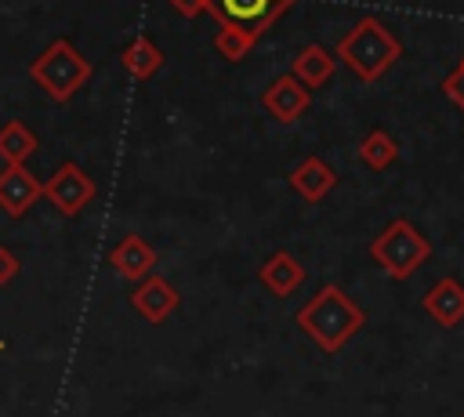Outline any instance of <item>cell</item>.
Segmentation results:
<instances>
[{
    "instance_id": "6da1fadb",
    "label": "cell",
    "mask_w": 464,
    "mask_h": 417,
    "mask_svg": "<svg viewBox=\"0 0 464 417\" xmlns=\"http://www.w3.org/2000/svg\"><path fill=\"white\" fill-rule=\"evenodd\" d=\"M294 323L301 326V334L326 355L341 352L362 326H366V312L359 308L355 297H348L337 283H323L294 315Z\"/></svg>"
},
{
    "instance_id": "277c9868",
    "label": "cell",
    "mask_w": 464,
    "mask_h": 417,
    "mask_svg": "<svg viewBox=\"0 0 464 417\" xmlns=\"http://www.w3.org/2000/svg\"><path fill=\"white\" fill-rule=\"evenodd\" d=\"M370 257L377 268H384L392 279H410L428 257H431V243L406 221V218H392L373 239H370Z\"/></svg>"
},
{
    "instance_id": "4fadbf2b",
    "label": "cell",
    "mask_w": 464,
    "mask_h": 417,
    "mask_svg": "<svg viewBox=\"0 0 464 417\" xmlns=\"http://www.w3.org/2000/svg\"><path fill=\"white\" fill-rule=\"evenodd\" d=\"M420 308H424L439 326H457V323H464V283L453 279V276H442V279L420 297Z\"/></svg>"
},
{
    "instance_id": "44dd1931",
    "label": "cell",
    "mask_w": 464,
    "mask_h": 417,
    "mask_svg": "<svg viewBox=\"0 0 464 417\" xmlns=\"http://www.w3.org/2000/svg\"><path fill=\"white\" fill-rule=\"evenodd\" d=\"M181 18H199L207 7H210V0H167Z\"/></svg>"
},
{
    "instance_id": "ba28073f",
    "label": "cell",
    "mask_w": 464,
    "mask_h": 417,
    "mask_svg": "<svg viewBox=\"0 0 464 417\" xmlns=\"http://www.w3.org/2000/svg\"><path fill=\"white\" fill-rule=\"evenodd\" d=\"M261 105H265V112H268L272 120H279V123H297V120L308 112V105H312V91H308L301 80H294L290 73H283V76H276V80L261 91Z\"/></svg>"
},
{
    "instance_id": "3957f363",
    "label": "cell",
    "mask_w": 464,
    "mask_h": 417,
    "mask_svg": "<svg viewBox=\"0 0 464 417\" xmlns=\"http://www.w3.org/2000/svg\"><path fill=\"white\" fill-rule=\"evenodd\" d=\"M91 62L72 47V40H65V36H58V40H51L33 62H29V80L40 87V91H47L54 102H69L87 80H91Z\"/></svg>"
},
{
    "instance_id": "ac0fdd59",
    "label": "cell",
    "mask_w": 464,
    "mask_h": 417,
    "mask_svg": "<svg viewBox=\"0 0 464 417\" xmlns=\"http://www.w3.org/2000/svg\"><path fill=\"white\" fill-rule=\"evenodd\" d=\"M214 47H218V54H221L225 62H243V58L250 54L254 40H250V36H243V33H232V29H218Z\"/></svg>"
},
{
    "instance_id": "7a4b0ae2",
    "label": "cell",
    "mask_w": 464,
    "mask_h": 417,
    "mask_svg": "<svg viewBox=\"0 0 464 417\" xmlns=\"http://www.w3.org/2000/svg\"><path fill=\"white\" fill-rule=\"evenodd\" d=\"M399 54H402L399 36L377 18H359L337 44V62H344L362 83L381 80L399 62Z\"/></svg>"
},
{
    "instance_id": "e0dca14e",
    "label": "cell",
    "mask_w": 464,
    "mask_h": 417,
    "mask_svg": "<svg viewBox=\"0 0 464 417\" xmlns=\"http://www.w3.org/2000/svg\"><path fill=\"white\" fill-rule=\"evenodd\" d=\"M359 160L370 167V170H388L395 160H399V141L384 131V127H373L362 134L359 141Z\"/></svg>"
},
{
    "instance_id": "30bf717a",
    "label": "cell",
    "mask_w": 464,
    "mask_h": 417,
    "mask_svg": "<svg viewBox=\"0 0 464 417\" xmlns=\"http://www.w3.org/2000/svg\"><path fill=\"white\" fill-rule=\"evenodd\" d=\"M44 199V181L25 167H4L0 170V210L7 218H22L29 207H36Z\"/></svg>"
},
{
    "instance_id": "603a6c76",
    "label": "cell",
    "mask_w": 464,
    "mask_h": 417,
    "mask_svg": "<svg viewBox=\"0 0 464 417\" xmlns=\"http://www.w3.org/2000/svg\"><path fill=\"white\" fill-rule=\"evenodd\" d=\"M460 417H464V413H460Z\"/></svg>"
},
{
    "instance_id": "8992f818",
    "label": "cell",
    "mask_w": 464,
    "mask_h": 417,
    "mask_svg": "<svg viewBox=\"0 0 464 417\" xmlns=\"http://www.w3.org/2000/svg\"><path fill=\"white\" fill-rule=\"evenodd\" d=\"M94 196H98L94 178H87V174L80 170V163H72V160H65V163L44 181V199H47L62 218H76Z\"/></svg>"
},
{
    "instance_id": "9c48e42d",
    "label": "cell",
    "mask_w": 464,
    "mask_h": 417,
    "mask_svg": "<svg viewBox=\"0 0 464 417\" xmlns=\"http://www.w3.org/2000/svg\"><path fill=\"white\" fill-rule=\"evenodd\" d=\"M109 265H112V272H116L120 279H134V283H141L145 276L156 272V265H160V250H156L145 236L127 232V236L109 250Z\"/></svg>"
},
{
    "instance_id": "9a60e30c",
    "label": "cell",
    "mask_w": 464,
    "mask_h": 417,
    "mask_svg": "<svg viewBox=\"0 0 464 417\" xmlns=\"http://www.w3.org/2000/svg\"><path fill=\"white\" fill-rule=\"evenodd\" d=\"M120 65L127 69L130 80L145 83V80H152V76L163 69V51L156 47L152 36H134V40L123 44V51H120Z\"/></svg>"
},
{
    "instance_id": "5b68a950",
    "label": "cell",
    "mask_w": 464,
    "mask_h": 417,
    "mask_svg": "<svg viewBox=\"0 0 464 417\" xmlns=\"http://www.w3.org/2000/svg\"><path fill=\"white\" fill-rule=\"evenodd\" d=\"M297 0H210L207 15L218 22V29L243 33L257 44L261 33H268Z\"/></svg>"
},
{
    "instance_id": "52a82bcc",
    "label": "cell",
    "mask_w": 464,
    "mask_h": 417,
    "mask_svg": "<svg viewBox=\"0 0 464 417\" xmlns=\"http://www.w3.org/2000/svg\"><path fill=\"white\" fill-rule=\"evenodd\" d=\"M130 308H134L145 323L160 326V323H167V319L181 308V294H178V286H174L167 276L152 272V276H145L141 283H134V290H130Z\"/></svg>"
},
{
    "instance_id": "d6986e66",
    "label": "cell",
    "mask_w": 464,
    "mask_h": 417,
    "mask_svg": "<svg viewBox=\"0 0 464 417\" xmlns=\"http://www.w3.org/2000/svg\"><path fill=\"white\" fill-rule=\"evenodd\" d=\"M442 94H446V98L464 112V58H460V62H457V69L442 80Z\"/></svg>"
},
{
    "instance_id": "7c38bea8",
    "label": "cell",
    "mask_w": 464,
    "mask_h": 417,
    "mask_svg": "<svg viewBox=\"0 0 464 417\" xmlns=\"http://www.w3.org/2000/svg\"><path fill=\"white\" fill-rule=\"evenodd\" d=\"M257 279L265 283L268 294H276V297H290V294L308 279V272H304V265H301L290 250H272V254L257 265Z\"/></svg>"
},
{
    "instance_id": "ffe728a7",
    "label": "cell",
    "mask_w": 464,
    "mask_h": 417,
    "mask_svg": "<svg viewBox=\"0 0 464 417\" xmlns=\"http://www.w3.org/2000/svg\"><path fill=\"white\" fill-rule=\"evenodd\" d=\"M18 272H22L18 254H14L11 247H4V243H0V286H11V283L18 279Z\"/></svg>"
},
{
    "instance_id": "8fae6325",
    "label": "cell",
    "mask_w": 464,
    "mask_h": 417,
    "mask_svg": "<svg viewBox=\"0 0 464 417\" xmlns=\"http://www.w3.org/2000/svg\"><path fill=\"white\" fill-rule=\"evenodd\" d=\"M290 189L304 199V203H319V199H326L330 192H334V185H337V170L323 160V156H304V160H297V167L290 170Z\"/></svg>"
},
{
    "instance_id": "7402d4cb",
    "label": "cell",
    "mask_w": 464,
    "mask_h": 417,
    "mask_svg": "<svg viewBox=\"0 0 464 417\" xmlns=\"http://www.w3.org/2000/svg\"><path fill=\"white\" fill-rule=\"evenodd\" d=\"M4 348H7V344H4V341H0V352H4Z\"/></svg>"
},
{
    "instance_id": "5bb4252c",
    "label": "cell",
    "mask_w": 464,
    "mask_h": 417,
    "mask_svg": "<svg viewBox=\"0 0 464 417\" xmlns=\"http://www.w3.org/2000/svg\"><path fill=\"white\" fill-rule=\"evenodd\" d=\"M334 69H337V58H334L326 47H319V44H304V47L297 51L294 65H290V76L301 80L308 91H319V87L330 83Z\"/></svg>"
},
{
    "instance_id": "2e32d148",
    "label": "cell",
    "mask_w": 464,
    "mask_h": 417,
    "mask_svg": "<svg viewBox=\"0 0 464 417\" xmlns=\"http://www.w3.org/2000/svg\"><path fill=\"white\" fill-rule=\"evenodd\" d=\"M36 149H40V138L33 134L29 123H22V120H7V123L0 127V160H4L7 167L25 163Z\"/></svg>"
}]
</instances>
